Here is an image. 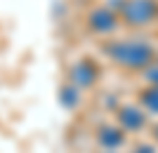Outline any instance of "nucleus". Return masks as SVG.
I'll use <instances>...</instances> for the list:
<instances>
[{
    "instance_id": "nucleus-11",
    "label": "nucleus",
    "mask_w": 158,
    "mask_h": 153,
    "mask_svg": "<svg viewBox=\"0 0 158 153\" xmlns=\"http://www.w3.org/2000/svg\"><path fill=\"white\" fill-rule=\"evenodd\" d=\"M153 137H156V141H158V127H156V132H153Z\"/></svg>"
},
{
    "instance_id": "nucleus-3",
    "label": "nucleus",
    "mask_w": 158,
    "mask_h": 153,
    "mask_svg": "<svg viewBox=\"0 0 158 153\" xmlns=\"http://www.w3.org/2000/svg\"><path fill=\"white\" fill-rule=\"evenodd\" d=\"M87 26L92 28L94 33L106 35V33H113V31H116L118 19H116V14H113L109 7H97V10H92L90 17H87Z\"/></svg>"
},
{
    "instance_id": "nucleus-8",
    "label": "nucleus",
    "mask_w": 158,
    "mask_h": 153,
    "mask_svg": "<svg viewBox=\"0 0 158 153\" xmlns=\"http://www.w3.org/2000/svg\"><path fill=\"white\" fill-rule=\"evenodd\" d=\"M61 104H64L66 108H76L80 104V94L76 87H64L61 90Z\"/></svg>"
},
{
    "instance_id": "nucleus-1",
    "label": "nucleus",
    "mask_w": 158,
    "mask_h": 153,
    "mask_svg": "<svg viewBox=\"0 0 158 153\" xmlns=\"http://www.w3.org/2000/svg\"><path fill=\"white\" fill-rule=\"evenodd\" d=\"M116 64L125 68H146L153 61V50L142 40H116L104 47Z\"/></svg>"
},
{
    "instance_id": "nucleus-2",
    "label": "nucleus",
    "mask_w": 158,
    "mask_h": 153,
    "mask_svg": "<svg viewBox=\"0 0 158 153\" xmlns=\"http://www.w3.org/2000/svg\"><path fill=\"white\" fill-rule=\"evenodd\" d=\"M123 21L130 26H146L156 21L158 17V2L156 0H125L120 7Z\"/></svg>"
},
{
    "instance_id": "nucleus-5",
    "label": "nucleus",
    "mask_w": 158,
    "mask_h": 153,
    "mask_svg": "<svg viewBox=\"0 0 158 153\" xmlns=\"http://www.w3.org/2000/svg\"><path fill=\"white\" fill-rule=\"evenodd\" d=\"M97 75H99V71L90 59L78 61V64L71 68V80H73V85L80 87V90H90V87L97 83Z\"/></svg>"
},
{
    "instance_id": "nucleus-6",
    "label": "nucleus",
    "mask_w": 158,
    "mask_h": 153,
    "mask_svg": "<svg viewBox=\"0 0 158 153\" xmlns=\"http://www.w3.org/2000/svg\"><path fill=\"white\" fill-rule=\"evenodd\" d=\"M97 141H99V146L104 148V151H118V148L125 144V132H123L120 127L106 125V127H102L97 132Z\"/></svg>"
},
{
    "instance_id": "nucleus-10",
    "label": "nucleus",
    "mask_w": 158,
    "mask_h": 153,
    "mask_svg": "<svg viewBox=\"0 0 158 153\" xmlns=\"http://www.w3.org/2000/svg\"><path fill=\"white\" fill-rule=\"evenodd\" d=\"M135 153H156V148L149 146V144H144V146H137V148H135Z\"/></svg>"
},
{
    "instance_id": "nucleus-9",
    "label": "nucleus",
    "mask_w": 158,
    "mask_h": 153,
    "mask_svg": "<svg viewBox=\"0 0 158 153\" xmlns=\"http://www.w3.org/2000/svg\"><path fill=\"white\" fill-rule=\"evenodd\" d=\"M144 78L149 80L151 85H158V66H153V68L146 66V68H144Z\"/></svg>"
},
{
    "instance_id": "nucleus-7",
    "label": "nucleus",
    "mask_w": 158,
    "mask_h": 153,
    "mask_svg": "<svg viewBox=\"0 0 158 153\" xmlns=\"http://www.w3.org/2000/svg\"><path fill=\"white\" fill-rule=\"evenodd\" d=\"M139 104H142V108H144V111L158 115V85L146 87L144 92L139 94Z\"/></svg>"
},
{
    "instance_id": "nucleus-4",
    "label": "nucleus",
    "mask_w": 158,
    "mask_h": 153,
    "mask_svg": "<svg viewBox=\"0 0 158 153\" xmlns=\"http://www.w3.org/2000/svg\"><path fill=\"white\" fill-rule=\"evenodd\" d=\"M118 125L123 132H139L146 125V113L137 106H120L118 108Z\"/></svg>"
}]
</instances>
